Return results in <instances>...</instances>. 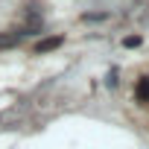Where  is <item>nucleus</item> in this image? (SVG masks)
<instances>
[{"mask_svg": "<svg viewBox=\"0 0 149 149\" xmlns=\"http://www.w3.org/2000/svg\"><path fill=\"white\" fill-rule=\"evenodd\" d=\"M61 44H64V38H61V35H53V38H44V41H38L35 53L41 56V53H50V50H56V47H61Z\"/></svg>", "mask_w": 149, "mask_h": 149, "instance_id": "nucleus-1", "label": "nucleus"}, {"mask_svg": "<svg viewBox=\"0 0 149 149\" xmlns=\"http://www.w3.org/2000/svg\"><path fill=\"white\" fill-rule=\"evenodd\" d=\"M134 97H137L140 102H149V76H143V79L137 82V88H134Z\"/></svg>", "mask_w": 149, "mask_h": 149, "instance_id": "nucleus-2", "label": "nucleus"}, {"mask_svg": "<svg viewBox=\"0 0 149 149\" xmlns=\"http://www.w3.org/2000/svg\"><path fill=\"white\" fill-rule=\"evenodd\" d=\"M26 32H12V35H0V47H12V44H21Z\"/></svg>", "mask_w": 149, "mask_h": 149, "instance_id": "nucleus-3", "label": "nucleus"}, {"mask_svg": "<svg viewBox=\"0 0 149 149\" xmlns=\"http://www.w3.org/2000/svg\"><path fill=\"white\" fill-rule=\"evenodd\" d=\"M108 18V12H85L82 15V21H105Z\"/></svg>", "mask_w": 149, "mask_h": 149, "instance_id": "nucleus-4", "label": "nucleus"}, {"mask_svg": "<svg viewBox=\"0 0 149 149\" xmlns=\"http://www.w3.org/2000/svg\"><path fill=\"white\" fill-rule=\"evenodd\" d=\"M123 47H140V35H129V38H123Z\"/></svg>", "mask_w": 149, "mask_h": 149, "instance_id": "nucleus-5", "label": "nucleus"}]
</instances>
